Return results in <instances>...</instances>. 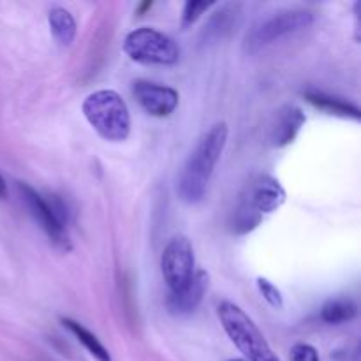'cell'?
Returning a JSON list of instances; mask_svg holds the SVG:
<instances>
[{"label":"cell","instance_id":"6da1fadb","mask_svg":"<svg viewBox=\"0 0 361 361\" xmlns=\"http://www.w3.org/2000/svg\"><path fill=\"white\" fill-rule=\"evenodd\" d=\"M226 141H228V126L224 122L212 126L201 136L178 176L176 190L180 200L189 204L200 203L203 200L215 166L224 152Z\"/></svg>","mask_w":361,"mask_h":361},{"label":"cell","instance_id":"9a60e30c","mask_svg":"<svg viewBox=\"0 0 361 361\" xmlns=\"http://www.w3.org/2000/svg\"><path fill=\"white\" fill-rule=\"evenodd\" d=\"M62 324L71 331V334L74 335V337L78 338V342H80V344L83 345V348L87 349V351L90 353L95 360L97 361H113L111 355L108 353V349H106L104 345L99 342V338L95 337L92 331H88L83 324L76 323V321H73V319H62Z\"/></svg>","mask_w":361,"mask_h":361},{"label":"cell","instance_id":"d6986e66","mask_svg":"<svg viewBox=\"0 0 361 361\" xmlns=\"http://www.w3.org/2000/svg\"><path fill=\"white\" fill-rule=\"evenodd\" d=\"M291 360L293 361H319V355L316 349L309 344H296L291 349Z\"/></svg>","mask_w":361,"mask_h":361},{"label":"cell","instance_id":"8992f818","mask_svg":"<svg viewBox=\"0 0 361 361\" xmlns=\"http://www.w3.org/2000/svg\"><path fill=\"white\" fill-rule=\"evenodd\" d=\"M314 23V14L305 9H289L279 11L271 14L270 18L261 21L254 30L247 35V49L249 51H257L279 39L291 35L295 32L309 28Z\"/></svg>","mask_w":361,"mask_h":361},{"label":"cell","instance_id":"277c9868","mask_svg":"<svg viewBox=\"0 0 361 361\" xmlns=\"http://www.w3.org/2000/svg\"><path fill=\"white\" fill-rule=\"evenodd\" d=\"M219 319L233 344L240 349L249 361H281L264 341L259 328L254 321L231 302H222L219 305Z\"/></svg>","mask_w":361,"mask_h":361},{"label":"cell","instance_id":"52a82bcc","mask_svg":"<svg viewBox=\"0 0 361 361\" xmlns=\"http://www.w3.org/2000/svg\"><path fill=\"white\" fill-rule=\"evenodd\" d=\"M194 264L196 261H194L192 243L185 236H175L166 245L161 259L162 275H164L169 291L176 293L189 284L192 275L196 274Z\"/></svg>","mask_w":361,"mask_h":361},{"label":"cell","instance_id":"7a4b0ae2","mask_svg":"<svg viewBox=\"0 0 361 361\" xmlns=\"http://www.w3.org/2000/svg\"><path fill=\"white\" fill-rule=\"evenodd\" d=\"M286 190L270 175H257L240 194L238 204L231 217V229L236 235H245L261 224L264 215L274 214L284 204Z\"/></svg>","mask_w":361,"mask_h":361},{"label":"cell","instance_id":"e0dca14e","mask_svg":"<svg viewBox=\"0 0 361 361\" xmlns=\"http://www.w3.org/2000/svg\"><path fill=\"white\" fill-rule=\"evenodd\" d=\"M214 6V2H187L185 7H183V14H182V27L187 28L204 13L210 7Z\"/></svg>","mask_w":361,"mask_h":361},{"label":"cell","instance_id":"44dd1931","mask_svg":"<svg viewBox=\"0 0 361 361\" xmlns=\"http://www.w3.org/2000/svg\"><path fill=\"white\" fill-rule=\"evenodd\" d=\"M150 7H152V2H145V4H141V6H140V13H143V11L150 9Z\"/></svg>","mask_w":361,"mask_h":361},{"label":"cell","instance_id":"ac0fdd59","mask_svg":"<svg viewBox=\"0 0 361 361\" xmlns=\"http://www.w3.org/2000/svg\"><path fill=\"white\" fill-rule=\"evenodd\" d=\"M257 288H259L263 298L267 300L271 307H277V309H281L282 303H284V300H282V293L279 291V289L275 288L270 281L259 277L257 279Z\"/></svg>","mask_w":361,"mask_h":361},{"label":"cell","instance_id":"30bf717a","mask_svg":"<svg viewBox=\"0 0 361 361\" xmlns=\"http://www.w3.org/2000/svg\"><path fill=\"white\" fill-rule=\"evenodd\" d=\"M207 288L208 274L203 270L196 271L185 288L176 293H169L168 300H166V307H168L169 314H173V316H189V314H192L200 307L201 300L207 293Z\"/></svg>","mask_w":361,"mask_h":361},{"label":"cell","instance_id":"ba28073f","mask_svg":"<svg viewBox=\"0 0 361 361\" xmlns=\"http://www.w3.org/2000/svg\"><path fill=\"white\" fill-rule=\"evenodd\" d=\"M18 189H20V194L21 197H23L25 204H27V208L30 210V215L39 222V226H41L42 231L49 236V240H51L59 249L71 250L67 229L56 221L55 215H53L51 212V207H49L48 201H46V197H42L41 194L35 189H32L28 183L20 182L18 183Z\"/></svg>","mask_w":361,"mask_h":361},{"label":"cell","instance_id":"4fadbf2b","mask_svg":"<svg viewBox=\"0 0 361 361\" xmlns=\"http://www.w3.org/2000/svg\"><path fill=\"white\" fill-rule=\"evenodd\" d=\"M49 28L56 41L62 46H69L76 37V21H74L73 14L63 7H53L48 14Z\"/></svg>","mask_w":361,"mask_h":361},{"label":"cell","instance_id":"9c48e42d","mask_svg":"<svg viewBox=\"0 0 361 361\" xmlns=\"http://www.w3.org/2000/svg\"><path fill=\"white\" fill-rule=\"evenodd\" d=\"M133 94L141 108L152 116H168L178 106L180 97L175 88L164 85L152 83V81H136Z\"/></svg>","mask_w":361,"mask_h":361},{"label":"cell","instance_id":"5b68a950","mask_svg":"<svg viewBox=\"0 0 361 361\" xmlns=\"http://www.w3.org/2000/svg\"><path fill=\"white\" fill-rule=\"evenodd\" d=\"M123 51L133 60L155 66H175L180 59V48L171 37L150 27H141L127 34Z\"/></svg>","mask_w":361,"mask_h":361},{"label":"cell","instance_id":"7c38bea8","mask_svg":"<svg viewBox=\"0 0 361 361\" xmlns=\"http://www.w3.org/2000/svg\"><path fill=\"white\" fill-rule=\"evenodd\" d=\"M238 18V6H224L219 13L208 20L204 28L201 30V42L203 44H212V42L222 41L229 32L233 30V25Z\"/></svg>","mask_w":361,"mask_h":361},{"label":"cell","instance_id":"8fae6325","mask_svg":"<svg viewBox=\"0 0 361 361\" xmlns=\"http://www.w3.org/2000/svg\"><path fill=\"white\" fill-rule=\"evenodd\" d=\"M305 123V115L300 108L296 106H286L281 113H279L277 123L274 127V133H271V143L274 147H286V145L293 143L296 137V134L300 133V129Z\"/></svg>","mask_w":361,"mask_h":361},{"label":"cell","instance_id":"2e32d148","mask_svg":"<svg viewBox=\"0 0 361 361\" xmlns=\"http://www.w3.org/2000/svg\"><path fill=\"white\" fill-rule=\"evenodd\" d=\"M358 307L351 298H331L321 309V319L328 324H342L355 319Z\"/></svg>","mask_w":361,"mask_h":361},{"label":"cell","instance_id":"7402d4cb","mask_svg":"<svg viewBox=\"0 0 361 361\" xmlns=\"http://www.w3.org/2000/svg\"><path fill=\"white\" fill-rule=\"evenodd\" d=\"M228 361H245V360H228Z\"/></svg>","mask_w":361,"mask_h":361},{"label":"cell","instance_id":"5bb4252c","mask_svg":"<svg viewBox=\"0 0 361 361\" xmlns=\"http://www.w3.org/2000/svg\"><path fill=\"white\" fill-rule=\"evenodd\" d=\"M305 97L310 104L323 109V111H328L330 115L351 116V118L355 120L360 118V109L356 108L355 104H351V102H345L342 101V99L331 97V95L323 94V92H307Z\"/></svg>","mask_w":361,"mask_h":361},{"label":"cell","instance_id":"3957f363","mask_svg":"<svg viewBox=\"0 0 361 361\" xmlns=\"http://www.w3.org/2000/svg\"><path fill=\"white\" fill-rule=\"evenodd\" d=\"M83 115L106 141H126L130 133V113L115 90H97L83 101Z\"/></svg>","mask_w":361,"mask_h":361},{"label":"cell","instance_id":"ffe728a7","mask_svg":"<svg viewBox=\"0 0 361 361\" xmlns=\"http://www.w3.org/2000/svg\"><path fill=\"white\" fill-rule=\"evenodd\" d=\"M7 196V185H6V180L0 176V197H6Z\"/></svg>","mask_w":361,"mask_h":361}]
</instances>
